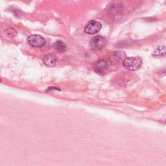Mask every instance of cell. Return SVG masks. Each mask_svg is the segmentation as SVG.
Wrapping results in <instances>:
<instances>
[{
	"mask_svg": "<svg viewBox=\"0 0 166 166\" xmlns=\"http://www.w3.org/2000/svg\"><path fill=\"white\" fill-rule=\"evenodd\" d=\"M142 59L139 57H132L125 58L123 62V67L129 71H136L142 65Z\"/></svg>",
	"mask_w": 166,
	"mask_h": 166,
	"instance_id": "cell-1",
	"label": "cell"
},
{
	"mask_svg": "<svg viewBox=\"0 0 166 166\" xmlns=\"http://www.w3.org/2000/svg\"><path fill=\"white\" fill-rule=\"evenodd\" d=\"M90 47L94 50H101L105 47L107 40L102 36H96L90 40Z\"/></svg>",
	"mask_w": 166,
	"mask_h": 166,
	"instance_id": "cell-2",
	"label": "cell"
},
{
	"mask_svg": "<svg viewBox=\"0 0 166 166\" xmlns=\"http://www.w3.org/2000/svg\"><path fill=\"white\" fill-rule=\"evenodd\" d=\"M28 42L32 47L42 48L45 44V39L40 35H32L28 38Z\"/></svg>",
	"mask_w": 166,
	"mask_h": 166,
	"instance_id": "cell-3",
	"label": "cell"
},
{
	"mask_svg": "<svg viewBox=\"0 0 166 166\" xmlns=\"http://www.w3.org/2000/svg\"><path fill=\"white\" fill-rule=\"evenodd\" d=\"M102 25L100 22L96 20H91L86 24L84 28V32L88 35H94L100 31Z\"/></svg>",
	"mask_w": 166,
	"mask_h": 166,
	"instance_id": "cell-4",
	"label": "cell"
},
{
	"mask_svg": "<svg viewBox=\"0 0 166 166\" xmlns=\"http://www.w3.org/2000/svg\"><path fill=\"white\" fill-rule=\"evenodd\" d=\"M42 61L45 66H47L48 68H52L55 66L57 58L54 54L50 53L45 55L42 58Z\"/></svg>",
	"mask_w": 166,
	"mask_h": 166,
	"instance_id": "cell-5",
	"label": "cell"
},
{
	"mask_svg": "<svg viewBox=\"0 0 166 166\" xmlns=\"http://www.w3.org/2000/svg\"><path fill=\"white\" fill-rule=\"evenodd\" d=\"M107 68L108 64L104 60H99L94 64V70L97 74H102L105 72Z\"/></svg>",
	"mask_w": 166,
	"mask_h": 166,
	"instance_id": "cell-6",
	"label": "cell"
},
{
	"mask_svg": "<svg viewBox=\"0 0 166 166\" xmlns=\"http://www.w3.org/2000/svg\"><path fill=\"white\" fill-rule=\"evenodd\" d=\"M152 55L154 57L166 56V46H158V47L156 48L153 51V52L152 53Z\"/></svg>",
	"mask_w": 166,
	"mask_h": 166,
	"instance_id": "cell-7",
	"label": "cell"
},
{
	"mask_svg": "<svg viewBox=\"0 0 166 166\" xmlns=\"http://www.w3.org/2000/svg\"><path fill=\"white\" fill-rule=\"evenodd\" d=\"M54 48L60 52H64L66 50V45L62 40H57L54 43Z\"/></svg>",
	"mask_w": 166,
	"mask_h": 166,
	"instance_id": "cell-8",
	"label": "cell"
},
{
	"mask_svg": "<svg viewBox=\"0 0 166 166\" xmlns=\"http://www.w3.org/2000/svg\"><path fill=\"white\" fill-rule=\"evenodd\" d=\"M6 35H7L8 36L12 38V37H15V36H16L17 32H16V31L14 28H9V29H6Z\"/></svg>",
	"mask_w": 166,
	"mask_h": 166,
	"instance_id": "cell-9",
	"label": "cell"
}]
</instances>
